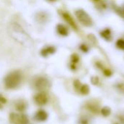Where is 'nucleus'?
<instances>
[{
    "label": "nucleus",
    "mask_w": 124,
    "mask_h": 124,
    "mask_svg": "<svg viewBox=\"0 0 124 124\" xmlns=\"http://www.w3.org/2000/svg\"><path fill=\"white\" fill-rule=\"evenodd\" d=\"M9 31L11 36H12L17 41L24 45L30 44L31 40L30 39L28 34L23 31V29L19 25L16 23L12 24L9 28Z\"/></svg>",
    "instance_id": "1"
},
{
    "label": "nucleus",
    "mask_w": 124,
    "mask_h": 124,
    "mask_svg": "<svg viewBox=\"0 0 124 124\" xmlns=\"http://www.w3.org/2000/svg\"><path fill=\"white\" fill-rule=\"evenodd\" d=\"M22 81V74L20 71H13L9 73L5 79L4 84L6 88L9 89H16L21 83Z\"/></svg>",
    "instance_id": "2"
},
{
    "label": "nucleus",
    "mask_w": 124,
    "mask_h": 124,
    "mask_svg": "<svg viewBox=\"0 0 124 124\" xmlns=\"http://www.w3.org/2000/svg\"><path fill=\"white\" fill-rule=\"evenodd\" d=\"M10 123L12 124H29V120L23 113H12L9 117Z\"/></svg>",
    "instance_id": "3"
},
{
    "label": "nucleus",
    "mask_w": 124,
    "mask_h": 124,
    "mask_svg": "<svg viewBox=\"0 0 124 124\" xmlns=\"http://www.w3.org/2000/svg\"><path fill=\"white\" fill-rule=\"evenodd\" d=\"M76 16L77 17L78 20L85 26L90 27L92 25V20L90 16L84 10L78 9L76 12Z\"/></svg>",
    "instance_id": "4"
},
{
    "label": "nucleus",
    "mask_w": 124,
    "mask_h": 124,
    "mask_svg": "<svg viewBox=\"0 0 124 124\" xmlns=\"http://www.w3.org/2000/svg\"><path fill=\"white\" fill-rule=\"evenodd\" d=\"M35 88L39 91L48 90L50 87L49 81L45 78H39L34 84Z\"/></svg>",
    "instance_id": "5"
},
{
    "label": "nucleus",
    "mask_w": 124,
    "mask_h": 124,
    "mask_svg": "<svg viewBox=\"0 0 124 124\" xmlns=\"http://www.w3.org/2000/svg\"><path fill=\"white\" fill-rule=\"evenodd\" d=\"M34 101H35L36 105H38L39 106H43L47 103V101H48L47 95L43 92H39L35 95Z\"/></svg>",
    "instance_id": "6"
},
{
    "label": "nucleus",
    "mask_w": 124,
    "mask_h": 124,
    "mask_svg": "<svg viewBox=\"0 0 124 124\" xmlns=\"http://www.w3.org/2000/svg\"><path fill=\"white\" fill-rule=\"evenodd\" d=\"M34 118L38 121H45L48 118V114L46 111L40 110L38 112H36Z\"/></svg>",
    "instance_id": "7"
},
{
    "label": "nucleus",
    "mask_w": 124,
    "mask_h": 124,
    "mask_svg": "<svg viewBox=\"0 0 124 124\" xmlns=\"http://www.w3.org/2000/svg\"><path fill=\"white\" fill-rule=\"evenodd\" d=\"M101 36H102L105 40L107 41H110L112 39V35H111V31L109 28H106L104 31H102L100 33Z\"/></svg>",
    "instance_id": "8"
},
{
    "label": "nucleus",
    "mask_w": 124,
    "mask_h": 124,
    "mask_svg": "<svg viewBox=\"0 0 124 124\" xmlns=\"http://www.w3.org/2000/svg\"><path fill=\"white\" fill-rule=\"evenodd\" d=\"M57 31L62 36H67L68 33V29L64 25H60L57 26Z\"/></svg>",
    "instance_id": "9"
},
{
    "label": "nucleus",
    "mask_w": 124,
    "mask_h": 124,
    "mask_svg": "<svg viewBox=\"0 0 124 124\" xmlns=\"http://www.w3.org/2000/svg\"><path fill=\"white\" fill-rule=\"evenodd\" d=\"M16 109L19 111H23L24 110L25 108H26V104L23 102V101H21V102H17V104H16Z\"/></svg>",
    "instance_id": "10"
},
{
    "label": "nucleus",
    "mask_w": 124,
    "mask_h": 124,
    "mask_svg": "<svg viewBox=\"0 0 124 124\" xmlns=\"http://www.w3.org/2000/svg\"><path fill=\"white\" fill-rule=\"evenodd\" d=\"M54 52V49L52 48V47H48L46 49H44L43 51H42V54L44 56H46L48 54H52Z\"/></svg>",
    "instance_id": "11"
},
{
    "label": "nucleus",
    "mask_w": 124,
    "mask_h": 124,
    "mask_svg": "<svg viewBox=\"0 0 124 124\" xmlns=\"http://www.w3.org/2000/svg\"><path fill=\"white\" fill-rule=\"evenodd\" d=\"M80 90H81V92L83 94H89V88L87 85H83L80 87Z\"/></svg>",
    "instance_id": "12"
},
{
    "label": "nucleus",
    "mask_w": 124,
    "mask_h": 124,
    "mask_svg": "<svg viewBox=\"0 0 124 124\" xmlns=\"http://www.w3.org/2000/svg\"><path fill=\"white\" fill-rule=\"evenodd\" d=\"M64 17L66 19V20L73 27V28H76V25H75V23H74V22H73V20H72V18L68 15V14H65L64 15Z\"/></svg>",
    "instance_id": "13"
},
{
    "label": "nucleus",
    "mask_w": 124,
    "mask_h": 124,
    "mask_svg": "<svg viewBox=\"0 0 124 124\" xmlns=\"http://www.w3.org/2000/svg\"><path fill=\"white\" fill-rule=\"evenodd\" d=\"M102 114L104 116H108L110 113V109L108 107H105L102 109Z\"/></svg>",
    "instance_id": "14"
},
{
    "label": "nucleus",
    "mask_w": 124,
    "mask_h": 124,
    "mask_svg": "<svg viewBox=\"0 0 124 124\" xmlns=\"http://www.w3.org/2000/svg\"><path fill=\"white\" fill-rule=\"evenodd\" d=\"M116 45L118 48L124 49V39H118L116 42Z\"/></svg>",
    "instance_id": "15"
},
{
    "label": "nucleus",
    "mask_w": 124,
    "mask_h": 124,
    "mask_svg": "<svg viewBox=\"0 0 124 124\" xmlns=\"http://www.w3.org/2000/svg\"><path fill=\"white\" fill-rule=\"evenodd\" d=\"M7 103V100L1 95H0V108H2Z\"/></svg>",
    "instance_id": "16"
},
{
    "label": "nucleus",
    "mask_w": 124,
    "mask_h": 124,
    "mask_svg": "<svg viewBox=\"0 0 124 124\" xmlns=\"http://www.w3.org/2000/svg\"><path fill=\"white\" fill-rule=\"evenodd\" d=\"M117 11H118V12L119 13V15H120L121 16H122V17H124V7L119 8L118 10H117Z\"/></svg>",
    "instance_id": "17"
},
{
    "label": "nucleus",
    "mask_w": 124,
    "mask_h": 124,
    "mask_svg": "<svg viewBox=\"0 0 124 124\" xmlns=\"http://www.w3.org/2000/svg\"><path fill=\"white\" fill-rule=\"evenodd\" d=\"M122 89L124 91V86H123V89Z\"/></svg>",
    "instance_id": "18"
},
{
    "label": "nucleus",
    "mask_w": 124,
    "mask_h": 124,
    "mask_svg": "<svg viewBox=\"0 0 124 124\" xmlns=\"http://www.w3.org/2000/svg\"><path fill=\"white\" fill-rule=\"evenodd\" d=\"M94 1H97V0H94Z\"/></svg>",
    "instance_id": "19"
}]
</instances>
